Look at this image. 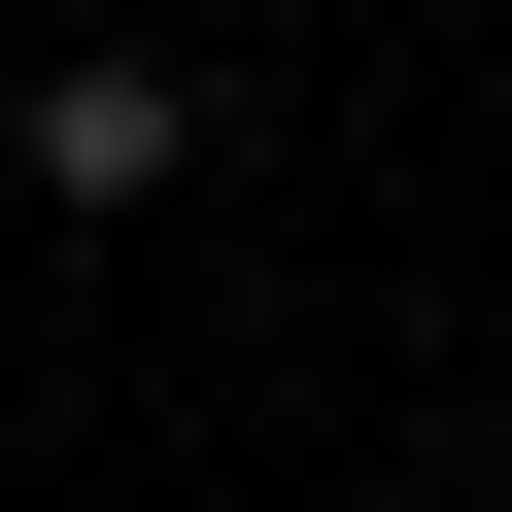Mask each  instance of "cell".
Listing matches in <instances>:
<instances>
[{
    "label": "cell",
    "instance_id": "obj_1",
    "mask_svg": "<svg viewBox=\"0 0 512 512\" xmlns=\"http://www.w3.org/2000/svg\"><path fill=\"white\" fill-rule=\"evenodd\" d=\"M0 171H35V205H171V171H205V69H35Z\"/></svg>",
    "mask_w": 512,
    "mask_h": 512
}]
</instances>
